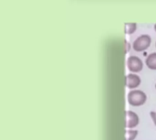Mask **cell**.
Here are the masks:
<instances>
[{"instance_id": "cell-8", "label": "cell", "mask_w": 156, "mask_h": 140, "mask_svg": "<svg viewBox=\"0 0 156 140\" xmlns=\"http://www.w3.org/2000/svg\"><path fill=\"white\" fill-rule=\"evenodd\" d=\"M138 134H139V132L137 130L127 129L126 130V140H134L137 138Z\"/></svg>"}, {"instance_id": "cell-6", "label": "cell", "mask_w": 156, "mask_h": 140, "mask_svg": "<svg viewBox=\"0 0 156 140\" xmlns=\"http://www.w3.org/2000/svg\"><path fill=\"white\" fill-rule=\"evenodd\" d=\"M145 63L150 70L156 71V52L151 53L147 56Z\"/></svg>"}, {"instance_id": "cell-10", "label": "cell", "mask_w": 156, "mask_h": 140, "mask_svg": "<svg viewBox=\"0 0 156 140\" xmlns=\"http://www.w3.org/2000/svg\"><path fill=\"white\" fill-rule=\"evenodd\" d=\"M154 30H155L156 32V24H154Z\"/></svg>"}, {"instance_id": "cell-3", "label": "cell", "mask_w": 156, "mask_h": 140, "mask_svg": "<svg viewBox=\"0 0 156 140\" xmlns=\"http://www.w3.org/2000/svg\"><path fill=\"white\" fill-rule=\"evenodd\" d=\"M127 67L131 73H137L144 69V62L137 56H130L127 59Z\"/></svg>"}, {"instance_id": "cell-9", "label": "cell", "mask_w": 156, "mask_h": 140, "mask_svg": "<svg viewBox=\"0 0 156 140\" xmlns=\"http://www.w3.org/2000/svg\"><path fill=\"white\" fill-rule=\"evenodd\" d=\"M150 115H151V117H152V119H153L154 125L156 126V112H151Z\"/></svg>"}, {"instance_id": "cell-1", "label": "cell", "mask_w": 156, "mask_h": 140, "mask_svg": "<svg viewBox=\"0 0 156 140\" xmlns=\"http://www.w3.org/2000/svg\"><path fill=\"white\" fill-rule=\"evenodd\" d=\"M128 103L132 106H141L145 104L147 96L144 92L141 90H132L127 96Z\"/></svg>"}, {"instance_id": "cell-12", "label": "cell", "mask_w": 156, "mask_h": 140, "mask_svg": "<svg viewBox=\"0 0 156 140\" xmlns=\"http://www.w3.org/2000/svg\"><path fill=\"white\" fill-rule=\"evenodd\" d=\"M155 47H156V43H155Z\"/></svg>"}, {"instance_id": "cell-2", "label": "cell", "mask_w": 156, "mask_h": 140, "mask_svg": "<svg viewBox=\"0 0 156 140\" xmlns=\"http://www.w3.org/2000/svg\"><path fill=\"white\" fill-rule=\"evenodd\" d=\"M152 42V38L148 34H143L139 36L133 43V49L137 52H143L146 50Z\"/></svg>"}, {"instance_id": "cell-7", "label": "cell", "mask_w": 156, "mask_h": 140, "mask_svg": "<svg viewBox=\"0 0 156 140\" xmlns=\"http://www.w3.org/2000/svg\"><path fill=\"white\" fill-rule=\"evenodd\" d=\"M137 29L136 23H125L124 24V32L128 35L133 34Z\"/></svg>"}, {"instance_id": "cell-5", "label": "cell", "mask_w": 156, "mask_h": 140, "mask_svg": "<svg viewBox=\"0 0 156 140\" xmlns=\"http://www.w3.org/2000/svg\"><path fill=\"white\" fill-rule=\"evenodd\" d=\"M142 80L136 73H129L126 76V86L131 90H135L138 86H140Z\"/></svg>"}, {"instance_id": "cell-4", "label": "cell", "mask_w": 156, "mask_h": 140, "mask_svg": "<svg viewBox=\"0 0 156 140\" xmlns=\"http://www.w3.org/2000/svg\"><path fill=\"white\" fill-rule=\"evenodd\" d=\"M140 123V118L138 115L133 111H126V127L134 128Z\"/></svg>"}, {"instance_id": "cell-11", "label": "cell", "mask_w": 156, "mask_h": 140, "mask_svg": "<svg viewBox=\"0 0 156 140\" xmlns=\"http://www.w3.org/2000/svg\"><path fill=\"white\" fill-rule=\"evenodd\" d=\"M155 88H156V84H155Z\"/></svg>"}]
</instances>
